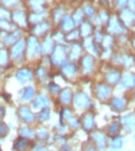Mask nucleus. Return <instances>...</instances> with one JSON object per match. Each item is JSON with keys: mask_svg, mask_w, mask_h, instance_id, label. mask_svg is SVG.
<instances>
[{"mask_svg": "<svg viewBox=\"0 0 135 151\" xmlns=\"http://www.w3.org/2000/svg\"><path fill=\"white\" fill-rule=\"evenodd\" d=\"M35 151H50V150L46 149V147H43V146H40V147H37Z\"/></svg>", "mask_w": 135, "mask_h": 151, "instance_id": "obj_11", "label": "nucleus"}, {"mask_svg": "<svg viewBox=\"0 0 135 151\" xmlns=\"http://www.w3.org/2000/svg\"><path fill=\"white\" fill-rule=\"evenodd\" d=\"M131 140H133V145L135 147V134H133V137H131Z\"/></svg>", "mask_w": 135, "mask_h": 151, "instance_id": "obj_12", "label": "nucleus"}, {"mask_svg": "<svg viewBox=\"0 0 135 151\" xmlns=\"http://www.w3.org/2000/svg\"><path fill=\"white\" fill-rule=\"evenodd\" d=\"M97 92H98L99 98L105 100V99H108L109 97H110V94H112V88H110V86L102 83V84H99V86H98Z\"/></svg>", "mask_w": 135, "mask_h": 151, "instance_id": "obj_7", "label": "nucleus"}, {"mask_svg": "<svg viewBox=\"0 0 135 151\" xmlns=\"http://www.w3.org/2000/svg\"><path fill=\"white\" fill-rule=\"evenodd\" d=\"M81 151H99L97 147H95L93 144L91 142V141H88V142H86L84 145L82 146V149H81Z\"/></svg>", "mask_w": 135, "mask_h": 151, "instance_id": "obj_10", "label": "nucleus"}, {"mask_svg": "<svg viewBox=\"0 0 135 151\" xmlns=\"http://www.w3.org/2000/svg\"><path fill=\"white\" fill-rule=\"evenodd\" d=\"M125 151H135V150H125Z\"/></svg>", "mask_w": 135, "mask_h": 151, "instance_id": "obj_13", "label": "nucleus"}, {"mask_svg": "<svg viewBox=\"0 0 135 151\" xmlns=\"http://www.w3.org/2000/svg\"><path fill=\"white\" fill-rule=\"evenodd\" d=\"M110 104H112V108L114 110H117V111L123 110L124 106H125V102L121 98H113L110 100Z\"/></svg>", "mask_w": 135, "mask_h": 151, "instance_id": "obj_8", "label": "nucleus"}, {"mask_svg": "<svg viewBox=\"0 0 135 151\" xmlns=\"http://www.w3.org/2000/svg\"><path fill=\"white\" fill-rule=\"evenodd\" d=\"M125 146V139L124 136L117 135L109 139V149L112 151H121Z\"/></svg>", "mask_w": 135, "mask_h": 151, "instance_id": "obj_4", "label": "nucleus"}, {"mask_svg": "<svg viewBox=\"0 0 135 151\" xmlns=\"http://www.w3.org/2000/svg\"><path fill=\"white\" fill-rule=\"evenodd\" d=\"M81 127L82 129L91 134L95 129V123H94V116L92 113H86L81 119Z\"/></svg>", "mask_w": 135, "mask_h": 151, "instance_id": "obj_2", "label": "nucleus"}, {"mask_svg": "<svg viewBox=\"0 0 135 151\" xmlns=\"http://www.w3.org/2000/svg\"><path fill=\"white\" fill-rule=\"evenodd\" d=\"M120 83L124 88H126V89H130V88L135 87V74H133V73L124 74L120 79Z\"/></svg>", "mask_w": 135, "mask_h": 151, "instance_id": "obj_6", "label": "nucleus"}, {"mask_svg": "<svg viewBox=\"0 0 135 151\" xmlns=\"http://www.w3.org/2000/svg\"><path fill=\"white\" fill-rule=\"evenodd\" d=\"M109 139L105 131H100V130H94L89 134V141L97 147L99 151H107L109 149Z\"/></svg>", "mask_w": 135, "mask_h": 151, "instance_id": "obj_1", "label": "nucleus"}, {"mask_svg": "<svg viewBox=\"0 0 135 151\" xmlns=\"http://www.w3.org/2000/svg\"><path fill=\"white\" fill-rule=\"evenodd\" d=\"M61 100H62V103L69 104V103L73 100V94H72V92H71L69 89L62 91V92H61Z\"/></svg>", "mask_w": 135, "mask_h": 151, "instance_id": "obj_9", "label": "nucleus"}, {"mask_svg": "<svg viewBox=\"0 0 135 151\" xmlns=\"http://www.w3.org/2000/svg\"><path fill=\"white\" fill-rule=\"evenodd\" d=\"M120 124L126 133H133L135 131V113L126 114L120 119Z\"/></svg>", "mask_w": 135, "mask_h": 151, "instance_id": "obj_3", "label": "nucleus"}, {"mask_svg": "<svg viewBox=\"0 0 135 151\" xmlns=\"http://www.w3.org/2000/svg\"><path fill=\"white\" fill-rule=\"evenodd\" d=\"M73 102L77 106H79V108H88L89 106V98L87 94L84 93H77L76 96L73 97Z\"/></svg>", "mask_w": 135, "mask_h": 151, "instance_id": "obj_5", "label": "nucleus"}]
</instances>
